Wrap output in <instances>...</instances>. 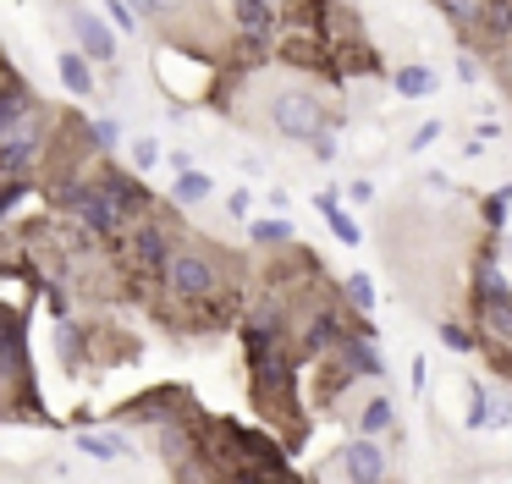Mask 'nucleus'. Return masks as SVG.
Wrapping results in <instances>:
<instances>
[{"instance_id": "f257e3e1", "label": "nucleus", "mask_w": 512, "mask_h": 484, "mask_svg": "<svg viewBox=\"0 0 512 484\" xmlns=\"http://www.w3.org/2000/svg\"><path fill=\"white\" fill-rule=\"evenodd\" d=\"M226 264H232L226 253L204 248V242H182L155 286L177 308H204L210 325H237L243 319V297L232 292V270Z\"/></svg>"}, {"instance_id": "f03ea898", "label": "nucleus", "mask_w": 512, "mask_h": 484, "mask_svg": "<svg viewBox=\"0 0 512 484\" xmlns=\"http://www.w3.org/2000/svg\"><path fill=\"white\" fill-rule=\"evenodd\" d=\"M243 347H248V385H254L259 413H265V407H292V396H298V374H303V347L292 336L243 341Z\"/></svg>"}, {"instance_id": "7ed1b4c3", "label": "nucleus", "mask_w": 512, "mask_h": 484, "mask_svg": "<svg viewBox=\"0 0 512 484\" xmlns=\"http://www.w3.org/2000/svg\"><path fill=\"white\" fill-rule=\"evenodd\" d=\"M177 248H182V237H177V226H171V220L160 215V209H149L144 220H133V231L122 237V259H127V270L144 275V281H160Z\"/></svg>"}, {"instance_id": "20e7f679", "label": "nucleus", "mask_w": 512, "mask_h": 484, "mask_svg": "<svg viewBox=\"0 0 512 484\" xmlns=\"http://www.w3.org/2000/svg\"><path fill=\"white\" fill-rule=\"evenodd\" d=\"M265 116H270V132L287 138V143H314L325 127H336V116L309 94V88H276L270 105H265Z\"/></svg>"}, {"instance_id": "39448f33", "label": "nucleus", "mask_w": 512, "mask_h": 484, "mask_svg": "<svg viewBox=\"0 0 512 484\" xmlns=\"http://www.w3.org/2000/svg\"><path fill=\"white\" fill-rule=\"evenodd\" d=\"M353 319H358V314H347V308H336V303H314L309 314L298 319V347H303V358H331V352L347 341Z\"/></svg>"}, {"instance_id": "423d86ee", "label": "nucleus", "mask_w": 512, "mask_h": 484, "mask_svg": "<svg viewBox=\"0 0 512 484\" xmlns=\"http://www.w3.org/2000/svg\"><path fill=\"white\" fill-rule=\"evenodd\" d=\"M94 176H100V187H105V198H111L116 209H122V220H127V231H133V220H144L149 209H155V193L144 187V171H122V165H111V160H100L94 165Z\"/></svg>"}, {"instance_id": "0eeeda50", "label": "nucleus", "mask_w": 512, "mask_h": 484, "mask_svg": "<svg viewBox=\"0 0 512 484\" xmlns=\"http://www.w3.org/2000/svg\"><path fill=\"white\" fill-rule=\"evenodd\" d=\"M67 28H72V44H78L83 55H94L100 66H111L116 50H122V44H116L122 28H116L111 17H100V11H89V6H67Z\"/></svg>"}, {"instance_id": "6e6552de", "label": "nucleus", "mask_w": 512, "mask_h": 484, "mask_svg": "<svg viewBox=\"0 0 512 484\" xmlns=\"http://www.w3.org/2000/svg\"><path fill=\"white\" fill-rule=\"evenodd\" d=\"M336 468H342L353 484H380L391 473V457H386V446H380V435H364V429H358V440H347V446H342Z\"/></svg>"}, {"instance_id": "1a4fd4ad", "label": "nucleus", "mask_w": 512, "mask_h": 484, "mask_svg": "<svg viewBox=\"0 0 512 484\" xmlns=\"http://www.w3.org/2000/svg\"><path fill=\"white\" fill-rule=\"evenodd\" d=\"M237 330H243V341H276L292 330V314H287V297H259V303L243 308V319H237Z\"/></svg>"}, {"instance_id": "9d476101", "label": "nucleus", "mask_w": 512, "mask_h": 484, "mask_svg": "<svg viewBox=\"0 0 512 484\" xmlns=\"http://www.w3.org/2000/svg\"><path fill=\"white\" fill-rule=\"evenodd\" d=\"M468 50H512V0H485L479 6V28L468 39Z\"/></svg>"}, {"instance_id": "9b49d317", "label": "nucleus", "mask_w": 512, "mask_h": 484, "mask_svg": "<svg viewBox=\"0 0 512 484\" xmlns=\"http://www.w3.org/2000/svg\"><path fill=\"white\" fill-rule=\"evenodd\" d=\"M474 325H479V336H485V341L512 347V286H507V292L474 297Z\"/></svg>"}, {"instance_id": "f8f14e48", "label": "nucleus", "mask_w": 512, "mask_h": 484, "mask_svg": "<svg viewBox=\"0 0 512 484\" xmlns=\"http://www.w3.org/2000/svg\"><path fill=\"white\" fill-rule=\"evenodd\" d=\"M468 429H507L512 424V402L507 396H496V391H485V385H468V418H463Z\"/></svg>"}, {"instance_id": "ddd939ff", "label": "nucleus", "mask_w": 512, "mask_h": 484, "mask_svg": "<svg viewBox=\"0 0 512 484\" xmlns=\"http://www.w3.org/2000/svg\"><path fill=\"white\" fill-rule=\"evenodd\" d=\"M94 55H83L78 44H72V50H61L56 55V77H61V88H67V94H78V99H89L94 88H100V77H94Z\"/></svg>"}, {"instance_id": "4468645a", "label": "nucleus", "mask_w": 512, "mask_h": 484, "mask_svg": "<svg viewBox=\"0 0 512 484\" xmlns=\"http://www.w3.org/2000/svg\"><path fill=\"white\" fill-rule=\"evenodd\" d=\"M78 451H83V457H94V462H122V457H133V440H127L122 429H94V424H83Z\"/></svg>"}, {"instance_id": "2eb2a0df", "label": "nucleus", "mask_w": 512, "mask_h": 484, "mask_svg": "<svg viewBox=\"0 0 512 484\" xmlns=\"http://www.w3.org/2000/svg\"><path fill=\"white\" fill-rule=\"evenodd\" d=\"M314 209L325 215V226H331V237H336V242H347V248H358V242H364V226H358L353 209H347L336 193H320V198H314Z\"/></svg>"}, {"instance_id": "dca6fc26", "label": "nucleus", "mask_w": 512, "mask_h": 484, "mask_svg": "<svg viewBox=\"0 0 512 484\" xmlns=\"http://www.w3.org/2000/svg\"><path fill=\"white\" fill-rule=\"evenodd\" d=\"M391 88H397L402 99H430L435 88H441V77H435V66H424V61H402L397 72H391Z\"/></svg>"}, {"instance_id": "f3484780", "label": "nucleus", "mask_w": 512, "mask_h": 484, "mask_svg": "<svg viewBox=\"0 0 512 484\" xmlns=\"http://www.w3.org/2000/svg\"><path fill=\"white\" fill-rule=\"evenodd\" d=\"M210 193H215V182L199 171V165H193V171H177V176H171V204H177V209H193V204H204Z\"/></svg>"}, {"instance_id": "a211bd4d", "label": "nucleus", "mask_w": 512, "mask_h": 484, "mask_svg": "<svg viewBox=\"0 0 512 484\" xmlns=\"http://www.w3.org/2000/svg\"><path fill=\"white\" fill-rule=\"evenodd\" d=\"M292 220H281V215H259V220H248V242L254 248H292Z\"/></svg>"}, {"instance_id": "6ab92c4d", "label": "nucleus", "mask_w": 512, "mask_h": 484, "mask_svg": "<svg viewBox=\"0 0 512 484\" xmlns=\"http://www.w3.org/2000/svg\"><path fill=\"white\" fill-rule=\"evenodd\" d=\"M430 6L441 11L446 22H452L457 39H474V28H479V6H485V0H430Z\"/></svg>"}, {"instance_id": "aec40b11", "label": "nucleus", "mask_w": 512, "mask_h": 484, "mask_svg": "<svg viewBox=\"0 0 512 484\" xmlns=\"http://www.w3.org/2000/svg\"><path fill=\"white\" fill-rule=\"evenodd\" d=\"M358 429H364V435H391V429H397V407H391V396H369V402L358 407Z\"/></svg>"}, {"instance_id": "412c9836", "label": "nucleus", "mask_w": 512, "mask_h": 484, "mask_svg": "<svg viewBox=\"0 0 512 484\" xmlns=\"http://www.w3.org/2000/svg\"><path fill=\"white\" fill-rule=\"evenodd\" d=\"M83 347H89V330H83L72 314H67V319H56V352H61V363H67V369H78Z\"/></svg>"}, {"instance_id": "4be33fe9", "label": "nucleus", "mask_w": 512, "mask_h": 484, "mask_svg": "<svg viewBox=\"0 0 512 484\" xmlns=\"http://www.w3.org/2000/svg\"><path fill=\"white\" fill-rule=\"evenodd\" d=\"M342 297H347V308H353V314H375V281H369L364 270H353L342 281Z\"/></svg>"}, {"instance_id": "5701e85b", "label": "nucleus", "mask_w": 512, "mask_h": 484, "mask_svg": "<svg viewBox=\"0 0 512 484\" xmlns=\"http://www.w3.org/2000/svg\"><path fill=\"white\" fill-rule=\"evenodd\" d=\"M435 330H441V341L452 352H479V341H485V336H479V325H463V319H441Z\"/></svg>"}, {"instance_id": "b1692460", "label": "nucleus", "mask_w": 512, "mask_h": 484, "mask_svg": "<svg viewBox=\"0 0 512 484\" xmlns=\"http://www.w3.org/2000/svg\"><path fill=\"white\" fill-rule=\"evenodd\" d=\"M512 215V187H496V193L485 198V231H501Z\"/></svg>"}, {"instance_id": "393cba45", "label": "nucleus", "mask_w": 512, "mask_h": 484, "mask_svg": "<svg viewBox=\"0 0 512 484\" xmlns=\"http://www.w3.org/2000/svg\"><path fill=\"white\" fill-rule=\"evenodd\" d=\"M133 6H138V17H144V22H171V17H182L188 0H133Z\"/></svg>"}, {"instance_id": "a878e982", "label": "nucleus", "mask_w": 512, "mask_h": 484, "mask_svg": "<svg viewBox=\"0 0 512 484\" xmlns=\"http://www.w3.org/2000/svg\"><path fill=\"white\" fill-rule=\"evenodd\" d=\"M133 165H138V171H155V165H160V143L155 138H133Z\"/></svg>"}, {"instance_id": "bb28decb", "label": "nucleus", "mask_w": 512, "mask_h": 484, "mask_svg": "<svg viewBox=\"0 0 512 484\" xmlns=\"http://www.w3.org/2000/svg\"><path fill=\"white\" fill-rule=\"evenodd\" d=\"M441 132H446V127H441V121H424V127H413V138H408V149H413V154H419V149H430V143H435V138H441Z\"/></svg>"}, {"instance_id": "cd10ccee", "label": "nucleus", "mask_w": 512, "mask_h": 484, "mask_svg": "<svg viewBox=\"0 0 512 484\" xmlns=\"http://www.w3.org/2000/svg\"><path fill=\"white\" fill-rule=\"evenodd\" d=\"M226 215H232V220H248V215H254V198H248V187L226 193Z\"/></svg>"}, {"instance_id": "c85d7f7f", "label": "nucleus", "mask_w": 512, "mask_h": 484, "mask_svg": "<svg viewBox=\"0 0 512 484\" xmlns=\"http://www.w3.org/2000/svg\"><path fill=\"white\" fill-rule=\"evenodd\" d=\"M309 149H314V160H336V127H325L320 138L309 143Z\"/></svg>"}, {"instance_id": "c756f323", "label": "nucleus", "mask_w": 512, "mask_h": 484, "mask_svg": "<svg viewBox=\"0 0 512 484\" xmlns=\"http://www.w3.org/2000/svg\"><path fill=\"white\" fill-rule=\"evenodd\" d=\"M457 77H463V83H479V61H474V55H457Z\"/></svg>"}, {"instance_id": "7c9ffc66", "label": "nucleus", "mask_w": 512, "mask_h": 484, "mask_svg": "<svg viewBox=\"0 0 512 484\" xmlns=\"http://www.w3.org/2000/svg\"><path fill=\"white\" fill-rule=\"evenodd\" d=\"M347 193H353V204H369V198H375V182H364V176H358V182L347 187Z\"/></svg>"}, {"instance_id": "2f4dec72", "label": "nucleus", "mask_w": 512, "mask_h": 484, "mask_svg": "<svg viewBox=\"0 0 512 484\" xmlns=\"http://www.w3.org/2000/svg\"><path fill=\"white\" fill-rule=\"evenodd\" d=\"M166 165H171V171H193V154H188V149H171Z\"/></svg>"}, {"instance_id": "473e14b6", "label": "nucleus", "mask_w": 512, "mask_h": 484, "mask_svg": "<svg viewBox=\"0 0 512 484\" xmlns=\"http://www.w3.org/2000/svg\"><path fill=\"white\" fill-rule=\"evenodd\" d=\"M501 253H507V264H512V231H507V237H501Z\"/></svg>"}]
</instances>
